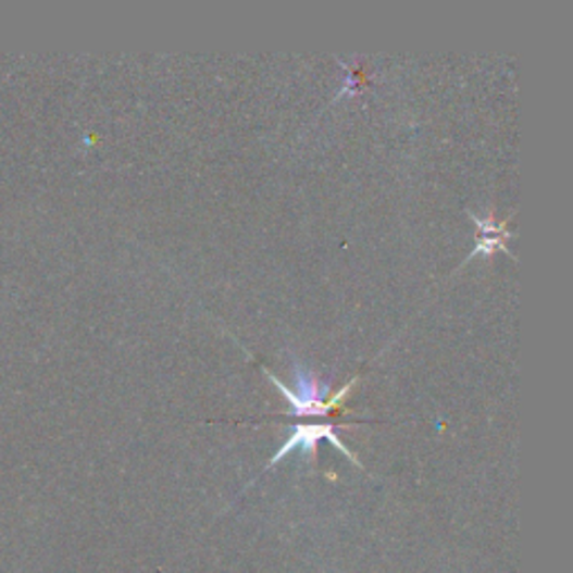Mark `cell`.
Masks as SVG:
<instances>
[{
  "mask_svg": "<svg viewBox=\"0 0 573 573\" xmlns=\"http://www.w3.org/2000/svg\"><path fill=\"white\" fill-rule=\"evenodd\" d=\"M262 372L266 374V378L272 381V384L283 393L285 401L291 406V414L296 416H314V414H329V410H346L342 403L350 399V393L354 390V386L359 384V376H354L350 384L342 388L340 393L332 395L329 401H325V397L329 395V386L323 384L319 378V374H314L312 370L304 368L298 359L294 361V376H296V390H289L283 381L272 374L266 368H262Z\"/></svg>",
  "mask_w": 573,
  "mask_h": 573,
  "instance_id": "1",
  "label": "cell"
},
{
  "mask_svg": "<svg viewBox=\"0 0 573 573\" xmlns=\"http://www.w3.org/2000/svg\"><path fill=\"white\" fill-rule=\"evenodd\" d=\"M291 431H294L291 437H289V439L283 444V448L272 457V462L266 464V469L276 466V464L283 460V457H287V454L294 452L296 448H300L302 454L308 452V454L312 457V460H314V457H316V444H319L321 439L332 441V446H334L336 450H340L342 454H346L352 464L361 466V462H359L357 457L350 452V448H346V444H342V441L338 439L334 426H329V424H300V426H294Z\"/></svg>",
  "mask_w": 573,
  "mask_h": 573,
  "instance_id": "2",
  "label": "cell"
},
{
  "mask_svg": "<svg viewBox=\"0 0 573 573\" xmlns=\"http://www.w3.org/2000/svg\"><path fill=\"white\" fill-rule=\"evenodd\" d=\"M469 215H471V220L477 224V228H479V240H477V247H475V251L471 253V256H466V260H473V258H477V256H493L495 251H505V253H509L511 256V251L507 249V240L513 236L511 232H509V217L505 220V222H495V217L493 215H486V217H479L477 213H473V211H469Z\"/></svg>",
  "mask_w": 573,
  "mask_h": 573,
  "instance_id": "3",
  "label": "cell"
}]
</instances>
